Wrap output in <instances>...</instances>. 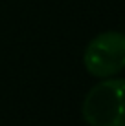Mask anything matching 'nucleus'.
<instances>
[{
    "mask_svg": "<svg viewBox=\"0 0 125 126\" xmlns=\"http://www.w3.org/2000/svg\"><path fill=\"white\" fill-rule=\"evenodd\" d=\"M123 79L107 77L90 88L81 113L90 126H125L123 121Z\"/></svg>",
    "mask_w": 125,
    "mask_h": 126,
    "instance_id": "obj_1",
    "label": "nucleus"
},
{
    "mask_svg": "<svg viewBox=\"0 0 125 126\" xmlns=\"http://www.w3.org/2000/svg\"><path fill=\"white\" fill-rule=\"evenodd\" d=\"M87 71L92 77L107 79L118 75L125 66V37L120 31H105L88 42L83 55Z\"/></svg>",
    "mask_w": 125,
    "mask_h": 126,
    "instance_id": "obj_2",
    "label": "nucleus"
}]
</instances>
